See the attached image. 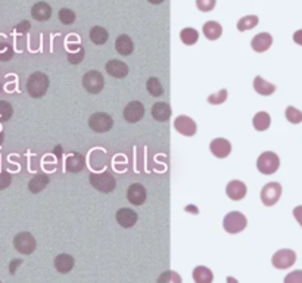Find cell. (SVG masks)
Masks as SVG:
<instances>
[{
	"instance_id": "30bf717a",
	"label": "cell",
	"mask_w": 302,
	"mask_h": 283,
	"mask_svg": "<svg viewBox=\"0 0 302 283\" xmlns=\"http://www.w3.org/2000/svg\"><path fill=\"white\" fill-rule=\"evenodd\" d=\"M143 115H145V106L138 100L130 102L124 108V118L128 123H139L143 118Z\"/></svg>"
},
{
	"instance_id": "f35d334b",
	"label": "cell",
	"mask_w": 302,
	"mask_h": 283,
	"mask_svg": "<svg viewBox=\"0 0 302 283\" xmlns=\"http://www.w3.org/2000/svg\"><path fill=\"white\" fill-rule=\"evenodd\" d=\"M68 62L69 64H72V65H77V64H80L83 61V58H84V49L80 47L78 49V52L77 53H68Z\"/></svg>"
},
{
	"instance_id": "3957f363",
	"label": "cell",
	"mask_w": 302,
	"mask_h": 283,
	"mask_svg": "<svg viewBox=\"0 0 302 283\" xmlns=\"http://www.w3.org/2000/svg\"><path fill=\"white\" fill-rule=\"evenodd\" d=\"M279 165H280V159L271 151L262 152L261 155L258 156V161H257L258 171L262 173V174H267V176L268 174H274L276 171L279 170Z\"/></svg>"
},
{
	"instance_id": "6da1fadb",
	"label": "cell",
	"mask_w": 302,
	"mask_h": 283,
	"mask_svg": "<svg viewBox=\"0 0 302 283\" xmlns=\"http://www.w3.org/2000/svg\"><path fill=\"white\" fill-rule=\"evenodd\" d=\"M49 89V77L43 72H34L28 77L27 92L31 98H41Z\"/></svg>"
},
{
	"instance_id": "7dc6e473",
	"label": "cell",
	"mask_w": 302,
	"mask_h": 283,
	"mask_svg": "<svg viewBox=\"0 0 302 283\" xmlns=\"http://www.w3.org/2000/svg\"><path fill=\"white\" fill-rule=\"evenodd\" d=\"M0 283H2V282H0Z\"/></svg>"
},
{
	"instance_id": "4316f807",
	"label": "cell",
	"mask_w": 302,
	"mask_h": 283,
	"mask_svg": "<svg viewBox=\"0 0 302 283\" xmlns=\"http://www.w3.org/2000/svg\"><path fill=\"white\" fill-rule=\"evenodd\" d=\"M109 39V34L108 31L103 29V27H93L90 30V40L95 43V44H105Z\"/></svg>"
},
{
	"instance_id": "52a82bcc",
	"label": "cell",
	"mask_w": 302,
	"mask_h": 283,
	"mask_svg": "<svg viewBox=\"0 0 302 283\" xmlns=\"http://www.w3.org/2000/svg\"><path fill=\"white\" fill-rule=\"evenodd\" d=\"M114 126V121L108 114L96 112L89 118V127L96 133H106Z\"/></svg>"
},
{
	"instance_id": "603a6c76",
	"label": "cell",
	"mask_w": 302,
	"mask_h": 283,
	"mask_svg": "<svg viewBox=\"0 0 302 283\" xmlns=\"http://www.w3.org/2000/svg\"><path fill=\"white\" fill-rule=\"evenodd\" d=\"M204 36H205L208 40H217L220 39V36L223 34V27L217 21H208L204 24Z\"/></svg>"
},
{
	"instance_id": "8d00e7d4",
	"label": "cell",
	"mask_w": 302,
	"mask_h": 283,
	"mask_svg": "<svg viewBox=\"0 0 302 283\" xmlns=\"http://www.w3.org/2000/svg\"><path fill=\"white\" fill-rule=\"evenodd\" d=\"M226 99H227V90H226V89H223V90H220L218 93L211 95V96L208 98V102H209V103H212V105H220V103H223Z\"/></svg>"
},
{
	"instance_id": "7402d4cb",
	"label": "cell",
	"mask_w": 302,
	"mask_h": 283,
	"mask_svg": "<svg viewBox=\"0 0 302 283\" xmlns=\"http://www.w3.org/2000/svg\"><path fill=\"white\" fill-rule=\"evenodd\" d=\"M254 89L258 95H262V96H270L276 92V86L273 83L265 81L260 75L255 77V80H254Z\"/></svg>"
},
{
	"instance_id": "83f0119b",
	"label": "cell",
	"mask_w": 302,
	"mask_h": 283,
	"mask_svg": "<svg viewBox=\"0 0 302 283\" xmlns=\"http://www.w3.org/2000/svg\"><path fill=\"white\" fill-rule=\"evenodd\" d=\"M84 168V158L80 154H74L67 159V170L69 173H80Z\"/></svg>"
},
{
	"instance_id": "cb8c5ba5",
	"label": "cell",
	"mask_w": 302,
	"mask_h": 283,
	"mask_svg": "<svg viewBox=\"0 0 302 283\" xmlns=\"http://www.w3.org/2000/svg\"><path fill=\"white\" fill-rule=\"evenodd\" d=\"M192 276L195 283H212V280H214L212 271L208 269V267H205V266L195 267Z\"/></svg>"
},
{
	"instance_id": "8992f818",
	"label": "cell",
	"mask_w": 302,
	"mask_h": 283,
	"mask_svg": "<svg viewBox=\"0 0 302 283\" xmlns=\"http://www.w3.org/2000/svg\"><path fill=\"white\" fill-rule=\"evenodd\" d=\"M90 184L97 189L99 192H103V193H109L115 189V179L112 177V174L109 173H96V174H92L90 176Z\"/></svg>"
},
{
	"instance_id": "f1b7e54d",
	"label": "cell",
	"mask_w": 302,
	"mask_h": 283,
	"mask_svg": "<svg viewBox=\"0 0 302 283\" xmlns=\"http://www.w3.org/2000/svg\"><path fill=\"white\" fill-rule=\"evenodd\" d=\"M258 22H260L258 16H255V15H248V16H243V18L239 19V22H237V30H239V31H248V30L255 29V27L258 25Z\"/></svg>"
},
{
	"instance_id": "e0dca14e",
	"label": "cell",
	"mask_w": 302,
	"mask_h": 283,
	"mask_svg": "<svg viewBox=\"0 0 302 283\" xmlns=\"http://www.w3.org/2000/svg\"><path fill=\"white\" fill-rule=\"evenodd\" d=\"M127 199L133 204V205H142L146 201V190L142 184L134 183L131 184L127 190Z\"/></svg>"
},
{
	"instance_id": "d6986e66",
	"label": "cell",
	"mask_w": 302,
	"mask_h": 283,
	"mask_svg": "<svg viewBox=\"0 0 302 283\" xmlns=\"http://www.w3.org/2000/svg\"><path fill=\"white\" fill-rule=\"evenodd\" d=\"M115 49H117V52L120 53V55H123V56H128V55H131L133 53V50H134V44H133V40L128 37V36H120L117 40H115Z\"/></svg>"
},
{
	"instance_id": "b9f144b4",
	"label": "cell",
	"mask_w": 302,
	"mask_h": 283,
	"mask_svg": "<svg viewBox=\"0 0 302 283\" xmlns=\"http://www.w3.org/2000/svg\"><path fill=\"white\" fill-rule=\"evenodd\" d=\"M293 42L296 43V44H299V46H302V30L295 31V34H293Z\"/></svg>"
},
{
	"instance_id": "5b68a950",
	"label": "cell",
	"mask_w": 302,
	"mask_h": 283,
	"mask_svg": "<svg viewBox=\"0 0 302 283\" xmlns=\"http://www.w3.org/2000/svg\"><path fill=\"white\" fill-rule=\"evenodd\" d=\"M14 246L19 254L30 255L36 251L37 243H36V239H34V236H33L31 233H28V232H21V233H18V235L15 236Z\"/></svg>"
},
{
	"instance_id": "5bb4252c",
	"label": "cell",
	"mask_w": 302,
	"mask_h": 283,
	"mask_svg": "<svg viewBox=\"0 0 302 283\" xmlns=\"http://www.w3.org/2000/svg\"><path fill=\"white\" fill-rule=\"evenodd\" d=\"M209 149L214 154V156H217V158H226V156H229V154L232 152V145H230V142L227 140V139L218 137V139H214V140L211 142Z\"/></svg>"
},
{
	"instance_id": "277c9868",
	"label": "cell",
	"mask_w": 302,
	"mask_h": 283,
	"mask_svg": "<svg viewBox=\"0 0 302 283\" xmlns=\"http://www.w3.org/2000/svg\"><path fill=\"white\" fill-rule=\"evenodd\" d=\"M103 86H105V78H103V75L99 71L92 70L84 74V77H83V87L89 93H92V95L100 93L102 89H103Z\"/></svg>"
},
{
	"instance_id": "e575fe53",
	"label": "cell",
	"mask_w": 302,
	"mask_h": 283,
	"mask_svg": "<svg viewBox=\"0 0 302 283\" xmlns=\"http://www.w3.org/2000/svg\"><path fill=\"white\" fill-rule=\"evenodd\" d=\"M14 114L12 109V105L9 102H5V100H0V120L3 121H8Z\"/></svg>"
},
{
	"instance_id": "74e56055",
	"label": "cell",
	"mask_w": 302,
	"mask_h": 283,
	"mask_svg": "<svg viewBox=\"0 0 302 283\" xmlns=\"http://www.w3.org/2000/svg\"><path fill=\"white\" fill-rule=\"evenodd\" d=\"M285 283H302V270H295L285 277Z\"/></svg>"
},
{
	"instance_id": "2e32d148",
	"label": "cell",
	"mask_w": 302,
	"mask_h": 283,
	"mask_svg": "<svg viewBox=\"0 0 302 283\" xmlns=\"http://www.w3.org/2000/svg\"><path fill=\"white\" fill-rule=\"evenodd\" d=\"M106 72L109 74L111 77H115V78H124L128 75V65L124 64L123 61H117V59H112L106 62Z\"/></svg>"
},
{
	"instance_id": "bcb514c9",
	"label": "cell",
	"mask_w": 302,
	"mask_h": 283,
	"mask_svg": "<svg viewBox=\"0 0 302 283\" xmlns=\"http://www.w3.org/2000/svg\"><path fill=\"white\" fill-rule=\"evenodd\" d=\"M227 283H237V280L234 277H227Z\"/></svg>"
},
{
	"instance_id": "836d02e7",
	"label": "cell",
	"mask_w": 302,
	"mask_h": 283,
	"mask_svg": "<svg viewBox=\"0 0 302 283\" xmlns=\"http://www.w3.org/2000/svg\"><path fill=\"white\" fill-rule=\"evenodd\" d=\"M58 16H59V21H61L64 25H71V24H74V21H75V14H74L71 9H67V8L61 9Z\"/></svg>"
},
{
	"instance_id": "9c48e42d",
	"label": "cell",
	"mask_w": 302,
	"mask_h": 283,
	"mask_svg": "<svg viewBox=\"0 0 302 283\" xmlns=\"http://www.w3.org/2000/svg\"><path fill=\"white\" fill-rule=\"evenodd\" d=\"M295 261H296V254L292 249H280L271 258L273 266L279 270H286L292 267Z\"/></svg>"
},
{
	"instance_id": "ab89813d",
	"label": "cell",
	"mask_w": 302,
	"mask_h": 283,
	"mask_svg": "<svg viewBox=\"0 0 302 283\" xmlns=\"http://www.w3.org/2000/svg\"><path fill=\"white\" fill-rule=\"evenodd\" d=\"M11 182H12V177L9 173H0V190L9 187Z\"/></svg>"
},
{
	"instance_id": "4fadbf2b",
	"label": "cell",
	"mask_w": 302,
	"mask_h": 283,
	"mask_svg": "<svg viewBox=\"0 0 302 283\" xmlns=\"http://www.w3.org/2000/svg\"><path fill=\"white\" fill-rule=\"evenodd\" d=\"M115 218H117V223L120 226L124 227V229H130V227H133L136 224L138 214L133 211V210H130V208H121V210L117 211Z\"/></svg>"
},
{
	"instance_id": "8fae6325",
	"label": "cell",
	"mask_w": 302,
	"mask_h": 283,
	"mask_svg": "<svg viewBox=\"0 0 302 283\" xmlns=\"http://www.w3.org/2000/svg\"><path fill=\"white\" fill-rule=\"evenodd\" d=\"M174 128L183 136H193L196 133V123L187 115H180L174 121Z\"/></svg>"
},
{
	"instance_id": "ee69618b",
	"label": "cell",
	"mask_w": 302,
	"mask_h": 283,
	"mask_svg": "<svg viewBox=\"0 0 302 283\" xmlns=\"http://www.w3.org/2000/svg\"><path fill=\"white\" fill-rule=\"evenodd\" d=\"M28 30H30V22H27V21L21 22V25L16 27V31H28Z\"/></svg>"
},
{
	"instance_id": "7c38bea8",
	"label": "cell",
	"mask_w": 302,
	"mask_h": 283,
	"mask_svg": "<svg viewBox=\"0 0 302 283\" xmlns=\"http://www.w3.org/2000/svg\"><path fill=\"white\" fill-rule=\"evenodd\" d=\"M246 184L240 180H232L226 187V193L232 201H242L246 196Z\"/></svg>"
},
{
	"instance_id": "484cf974",
	"label": "cell",
	"mask_w": 302,
	"mask_h": 283,
	"mask_svg": "<svg viewBox=\"0 0 302 283\" xmlns=\"http://www.w3.org/2000/svg\"><path fill=\"white\" fill-rule=\"evenodd\" d=\"M252 124H254L255 130H258V131H264V130H267V128L270 127V124H271V117H270L267 112L261 111V112L255 114Z\"/></svg>"
},
{
	"instance_id": "4dcf8cb0",
	"label": "cell",
	"mask_w": 302,
	"mask_h": 283,
	"mask_svg": "<svg viewBox=\"0 0 302 283\" xmlns=\"http://www.w3.org/2000/svg\"><path fill=\"white\" fill-rule=\"evenodd\" d=\"M146 89H148V92L151 93L152 96H161L164 93V87H162L161 81L156 77H152V78L148 80Z\"/></svg>"
},
{
	"instance_id": "d590c367",
	"label": "cell",
	"mask_w": 302,
	"mask_h": 283,
	"mask_svg": "<svg viewBox=\"0 0 302 283\" xmlns=\"http://www.w3.org/2000/svg\"><path fill=\"white\" fill-rule=\"evenodd\" d=\"M215 0H196V6L201 12H211L215 8Z\"/></svg>"
},
{
	"instance_id": "44dd1931",
	"label": "cell",
	"mask_w": 302,
	"mask_h": 283,
	"mask_svg": "<svg viewBox=\"0 0 302 283\" xmlns=\"http://www.w3.org/2000/svg\"><path fill=\"white\" fill-rule=\"evenodd\" d=\"M74 263H75L74 258L69 254H61L55 258V269L59 273L65 274V273H69L71 270L74 269Z\"/></svg>"
},
{
	"instance_id": "d6a6232c",
	"label": "cell",
	"mask_w": 302,
	"mask_h": 283,
	"mask_svg": "<svg viewBox=\"0 0 302 283\" xmlns=\"http://www.w3.org/2000/svg\"><path fill=\"white\" fill-rule=\"evenodd\" d=\"M285 115H286L289 123H292V124H299V123H302V112L299 109H296L295 106H288Z\"/></svg>"
},
{
	"instance_id": "7a4b0ae2",
	"label": "cell",
	"mask_w": 302,
	"mask_h": 283,
	"mask_svg": "<svg viewBox=\"0 0 302 283\" xmlns=\"http://www.w3.org/2000/svg\"><path fill=\"white\" fill-rule=\"evenodd\" d=\"M248 220L246 217L239 211H232L229 212L224 220H223V227L227 233L234 235V233H240L242 230L246 229Z\"/></svg>"
},
{
	"instance_id": "60d3db41",
	"label": "cell",
	"mask_w": 302,
	"mask_h": 283,
	"mask_svg": "<svg viewBox=\"0 0 302 283\" xmlns=\"http://www.w3.org/2000/svg\"><path fill=\"white\" fill-rule=\"evenodd\" d=\"M293 217H295V220L299 223V226L302 227V205L293 208Z\"/></svg>"
},
{
	"instance_id": "d4e9b609",
	"label": "cell",
	"mask_w": 302,
	"mask_h": 283,
	"mask_svg": "<svg viewBox=\"0 0 302 283\" xmlns=\"http://www.w3.org/2000/svg\"><path fill=\"white\" fill-rule=\"evenodd\" d=\"M47 184H49V177L44 176V174H37V176H34V177L30 180L28 189H30L31 193H39V192H41Z\"/></svg>"
},
{
	"instance_id": "ffe728a7",
	"label": "cell",
	"mask_w": 302,
	"mask_h": 283,
	"mask_svg": "<svg viewBox=\"0 0 302 283\" xmlns=\"http://www.w3.org/2000/svg\"><path fill=\"white\" fill-rule=\"evenodd\" d=\"M152 117L156 121H168V118L171 117V108L168 106V103L165 102H156L152 106Z\"/></svg>"
},
{
	"instance_id": "7bdbcfd3",
	"label": "cell",
	"mask_w": 302,
	"mask_h": 283,
	"mask_svg": "<svg viewBox=\"0 0 302 283\" xmlns=\"http://www.w3.org/2000/svg\"><path fill=\"white\" fill-rule=\"evenodd\" d=\"M21 263H22L21 260H14V261H12V263L9 264V271H11V273L14 274L15 271H16V269H18V266H21Z\"/></svg>"
},
{
	"instance_id": "f6af8a7d",
	"label": "cell",
	"mask_w": 302,
	"mask_h": 283,
	"mask_svg": "<svg viewBox=\"0 0 302 283\" xmlns=\"http://www.w3.org/2000/svg\"><path fill=\"white\" fill-rule=\"evenodd\" d=\"M149 3H152V5H159V3H162L164 0H148Z\"/></svg>"
},
{
	"instance_id": "1f68e13d",
	"label": "cell",
	"mask_w": 302,
	"mask_h": 283,
	"mask_svg": "<svg viewBox=\"0 0 302 283\" xmlns=\"http://www.w3.org/2000/svg\"><path fill=\"white\" fill-rule=\"evenodd\" d=\"M156 283H181V277H180L179 273H176L173 270H168L158 277Z\"/></svg>"
},
{
	"instance_id": "ac0fdd59",
	"label": "cell",
	"mask_w": 302,
	"mask_h": 283,
	"mask_svg": "<svg viewBox=\"0 0 302 283\" xmlns=\"http://www.w3.org/2000/svg\"><path fill=\"white\" fill-rule=\"evenodd\" d=\"M50 15H52V8L46 2H37L31 8V16L36 21H47L50 18Z\"/></svg>"
},
{
	"instance_id": "f546056e",
	"label": "cell",
	"mask_w": 302,
	"mask_h": 283,
	"mask_svg": "<svg viewBox=\"0 0 302 283\" xmlns=\"http://www.w3.org/2000/svg\"><path fill=\"white\" fill-rule=\"evenodd\" d=\"M180 39H181V42L184 43V44L192 46V44L198 42L199 33L195 29H183L180 31Z\"/></svg>"
},
{
	"instance_id": "9a60e30c",
	"label": "cell",
	"mask_w": 302,
	"mask_h": 283,
	"mask_svg": "<svg viewBox=\"0 0 302 283\" xmlns=\"http://www.w3.org/2000/svg\"><path fill=\"white\" fill-rule=\"evenodd\" d=\"M271 44H273V37H271V34H268V33H260V34H257V36L252 39V42H251L252 49H254L255 52H258V53L268 50V49L271 47Z\"/></svg>"
},
{
	"instance_id": "ba28073f",
	"label": "cell",
	"mask_w": 302,
	"mask_h": 283,
	"mask_svg": "<svg viewBox=\"0 0 302 283\" xmlns=\"http://www.w3.org/2000/svg\"><path fill=\"white\" fill-rule=\"evenodd\" d=\"M282 196V186L276 182L267 183L261 190V201L264 205L267 207H273L279 202V199Z\"/></svg>"
}]
</instances>
